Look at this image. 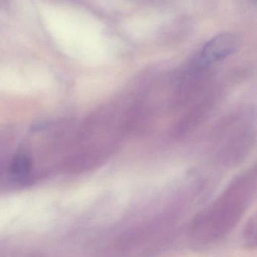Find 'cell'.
<instances>
[{"instance_id":"cell-1","label":"cell","mask_w":257,"mask_h":257,"mask_svg":"<svg viewBox=\"0 0 257 257\" xmlns=\"http://www.w3.org/2000/svg\"><path fill=\"white\" fill-rule=\"evenodd\" d=\"M240 45L241 39L235 33L217 35L204 47L201 53V62L208 65L224 60L238 51Z\"/></svg>"},{"instance_id":"cell-2","label":"cell","mask_w":257,"mask_h":257,"mask_svg":"<svg viewBox=\"0 0 257 257\" xmlns=\"http://www.w3.org/2000/svg\"><path fill=\"white\" fill-rule=\"evenodd\" d=\"M31 160L24 154H18L13 159L11 165V171L17 176H24L31 169Z\"/></svg>"}]
</instances>
